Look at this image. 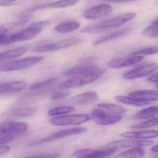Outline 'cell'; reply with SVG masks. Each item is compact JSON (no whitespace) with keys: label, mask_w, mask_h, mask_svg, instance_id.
<instances>
[{"label":"cell","mask_w":158,"mask_h":158,"mask_svg":"<svg viewBox=\"0 0 158 158\" xmlns=\"http://www.w3.org/2000/svg\"><path fill=\"white\" fill-rule=\"evenodd\" d=\"M42 30L31 24L28 27L16 33L8 35L9 44L17 42L25 41L31 40L39 35Z\"/></svg>","instance_id":"obj_8"},{"label":"cell","mask_w":158,"mask_h":158,"mask_svg":"<svg viewBox=\"0 0 158 158\" xmlns=\"http://www.w3.org/2000/svg\"><path fill=\"white\" fill-rule=\"evenodd\" d=\"M80 26V23L78 21L69 20L62 22L56 25L55 28V30L60 33H69L78 29Z\"/></svg>","instance_id":"obj_24"},{"label":"cell","mask_w":158,"mask_h":158,"mask_svg":"<svg viewBox=\"0 0 158 158\" xmlns=\"http://www.w3.org/2000/svg\"><path fill=\"white\" fill-rule=\"evenodd\" d=\"M117 150L112 148H104L102 150L85 148L75 151L73 155L79 158H106L112 156Z\"/></svg>","instance_id":"obj_12"},{"label":"cell","mask_w":158,"mask_h":158,"mask_svg":"<svg viewBox=\"0 0 158 158\" xmlns=\"http://www.w3.org/2000/svg\"><path fill=\"white\" fill-rule=\"evenodd\" d=\"M144 57L138 55H131L129 57L115 58L110 60L108 66L112 68H121L135 65L142 61Z\"/></svg>","instance_id":"obj_15"},{"label":"cell","mask_w":158,"mask_h":158,"mask_svg":"<svg viewBox=\"0 0 158 158\" xmlns=\"http://www.w3.org/2000/svg\"><path fill=\"white\" fill-rule=\"evenodd\" d=\"M86 131H87V129L84 128H75L63 130L52 134L42 139L33 141L30 143V146H35L39 145L44 143L52 142V141L62 139V138H65L71 135L81 134L86 132Z\"/></svg>","instance_id":"obj_5"},{"label":"cell","mask_w":158,"mask_h":158,"mask_svg":"<svg viewBox=\"0 0 158 158\" xmlns=\"http://www.w3.org/2000/svg\"><path fill=\"white\" fill-rule=\"evenodd\" d=\"M90 117L96 123L104 126L115 124L122 119V117L120 115H111L100 109H93Z\"/></svg>","instance_id":"obj_7"},{"label":"cell","mask_w":158,"mask_h":158,"mask_svg":"<svg viewBox=\"0 0 158 158\" xmlns=\"http://www.w3.org/2000/svg\"><path fill=\"white\" fill-rule=\"evenodd\" d=\"M56 79H57L56 78H52L45 80L43 81L34 83L30 87L29 89L30 90H35L47 87L54 83L56 81Z\"/></svg>","instance_id":"obj_31"},{"label":"cell","mask_w":158,"mask_h":158,"mask_svg":"<svg viewBox=\"0 0 158 158\" xmlns=\"http://www.w3.org/2000/svg\"><path fill=\"white\" fill-rule=\"evenodd\" d=\"M0 95H1V93H0Z\"/></svg>","instance_id":"obj_44"},{"label":"cell","mask_w":158,"mask_h":158,"mask_svg":"<svg viewBox=\"0 0 158 158\" xmlns=\"http://www.w3.org/2000/svg\"><path fill=\"white\" fill-rule=\"evenodd\" d=\"M136 16L134 12H129L117 16L110 19L103 20L96 24L87 26L82 29L83 33H99L117 28L131 20Z\"/></svg>","instance_id":"obj_1"},{"label":"cell","mask_w":158,"mask_h":158,"mask_svg":"<svg viewBox=\"0 0 158 158\" xmlns=\"http://www.w3.org/2000/svg\"><path fill=\"white\" fill-rule=\"evenodd\" d=\"M8 31V29L5 26H0V35L5 34Z\"/></svg>","instance_id":"obj_40"},{"label":"cell","mask_w":158,"mask_h":158,"mask_svg":"<svg viewBox=\"0 0 158 158\" xmlns=\"http://www.w3.org/2000/svg\"><path fill=\"white\" fill-rule=\"evenodd\" d=\"M158 69L156 64H149L143 65L134 69L130 70L123 75V77L127 79H135L143 78L152 74Z\"/></svg>","instance_id":"obj_14"},{"label":"cell","mask_w":158,"mask_h":158,"mask_svg":"<svg viewBox=\"0 0 158 158\" xmlns=\"http://www.w3.org/2000/svg\"><path fill=\"white\" fill-rule=\"evenodd\" d=\"M112 11L111 6L106 3L100 4L85 10L83 17L86 19H98L110 15Z\"/></svg>","instance_id":"obj_13"},{"label":"cell","mask_w":158,"mask_h":158,"mask_svg":"<svg viewBox=\"0 0 158 158\" xmlns=\"http://www.w3.org/2000/svg\"><path fill=\"white\" fill-rule=\"evenodd\" d=\"M75 110V109L72 107L62 106L52 109L48 111V115L50 117H55L63 114L71 113Z\"/></svg>","instance_id":"obj_30"},{"label":"cell","mask_w":158,"mask_h":158,"mask_svg":"<svg viewBox=\"0 0 158 158\" xmlns=\"http://www.w3.org/2000/svg\"><path fill=\"white\" fill-rule=\"evenodd\" d=\"M156 87L157 88V89H158V83L156 84Z\"/></svg>","instance_id":"obj_43"},{"label":"cell","mask_w":158,"mask_h":158,"mask_svg":"<svg viewBox=\"0 0 158 158\" xmlns=\"http://www.w3.org/2000/svg\"><path fill=\"white\" fill-rule=\"evenodd\" d=\"M11 148V147L8 146H0V156L6 154L10 151Z\"/></svg>","instance_id":"obj_37"},{"label":"cell","mask_w":158,"mask_h":158,"mask_svg":"<svg viewBox=\"0 0 158 158\" xmlns=\"http://www.w3.org/2000/svg\"><path fill=\"white\" fill-rule=\"evenodd\" d=\"M70 94V93L68 92H59L55 93L52 96V100H57V99H63L67 97Z\"/></svg>","instance_id":"obj_35"},{"label":"cell","mask_w":158,"mask_h":158,"mask_svg":"<svg viewBox=\"0 0 158 158\" xmlns=\"http://www.w3.org/2000/svg\"><path fill=\"white\" fill-rule=\"evenodd\" d=\"M158 48L157 47H148L141 50H138L131 53V55H150L158 53Z\"/></svg>","instance_id":"obj_33"},{"label":"cell","mask_w":158,"mask_h":158,"mask_svg":"<svg viewBox=\"0 0 158 158\" xmlns=\"http://www.w3.org/2000/svg\"><path fill=\"white\" fill-rule=\"evenodd\" d=\"M104 73L103 70L97 69L91 72L81 74V75L63 82L59 84L58 87L61 90H67L81 87L96 80Z\"/></svg>","instance_id":"obj_2"},{"label":"cell","mask_w":158,"mask_h":158,"mask_svg":"<svg viewBox=\"0 0 158 158\" xmlns=\"http://www.w3.org/2000/svg\"><path fill=\"white\" fill-rule=\"evenodd\" d=\"M131 139H124L114 141L105 146L104 148H112L118 150L122 148L137 147H146L151 145L153 142L150 140H138V139L130 138Z\"/></svg>","instance_id":"obj_9"},{"label":"cell","mask_w":158,"mask_h":158,"mask_svg":"<svg viewBox=\"0 0 158 158\" xmlns=\"http://www.w3.org/2000/svg\"><path fill=\"white\" fill-rule=\"evenodd\" d=\"M129 96L135 99L146 102L158 101V92L153 90H141L129 93Z\"/></svg>","instance_id":"obj_18"},{"label":"cell","mask_w":158,"mask_h":158,"mask_svg":"<svg viewBox=\"0 0 158 158\" xmlns=\"http://www.w3.org/2000/svg\"><path fill=\"white\" fill-rule=\"evenodd\" d=\"M44 59V57H31L10 61L3 65L0 68V70L2 71H11L26 69L40 63Z\"/></svg>","instance_id":"obj_3"},{"label":"cell","mask_w":158,"mask_h":158,"mask_svg":"<svg viewBox=\"0 0 158 158\" xmlns=\"http://www.w3.org/2000/svg\"><path fill=\"white\" fill-rule=\"evenodd\" d=\"M27 0H0V6L7 7L23 3Z\"/></svg>","instance_id":"obj_34"},{"label":"cell","mask_w":158,"mask_h":158,"mask_svg":"<svg viewBox=\"0 0 158 158\" xmlns=\"http://www.w3.org/2000/svg\"><path fill=\"white\" fill-rule=\"evenodd\" d=\"M151 151L155 153H157L158 152V144L152 147L151 149Z\"/></svg>","instance_id":"obj_42"},{"label":"cell","mask_w":158,"mask_h":158,"mask_svg":"<svg viewBox=\"0 0 158 158\" xmlns=\"http://www.w3.org/2000/svg\"><path fill=\"white\" fill-rule=\"evenodd\" d=\"M91 119L86 114H76L56 117L50 119V123L55 126H71L82 124Z\"/></svg>","instance_id":"obj_4"},{"label":"cell","mask_w":158,"mask_h":158,"mask_svg":"<svg viewBox=\"0 0 158 158\" xmlns=\"http://www.w3.org/2000/svg\"><path fill=\"white\" fill-rule=\"evenodd\" d=\"M81 41V39L80 38H69V39L60 41L57 42L37 46L32 49V52H36V53H43V52L56 51V50L73 46L77 44Z\"/></svg>","instance_id":"obj_10"},{"label":"cell","mask_w":158,"mask_h":158,"mask_svg":"<svg viewBox=\"0 0 158 158\" xmlns=\"http://www.w3.org/2000/svg\"><path fill=\"white\" fill-rule=\"evenodd\" d=\"M130 30H131L130 28H127L105 34L102 37H100L99 39H97L96 41H95L93 45H98L103 43L105 42L121 37V36H122L123 35L126 34Z\"/></svg>","instance_id":"obj_23"},{"label":"cell","mask_w":158,"mask_h":158,"mask_svg":"<svg viewBox=\"0 0 158 158\" xmlns=\"http://www.w3.org/2000/svg\"><path fill=\"white\" fill-rule=\"evenodd\" d=\"M98 95L94 91H89L74 96L71 99V102L77 105H87L98 100Z\"/></svg>","instance_id":"obj_19"},{"label":"cell","mask_w":158,"mask_h":158,"mask_svg":"<svg viewBox=\"0 0 158 158\" xmlns=\"http://www.w3.org/2000/svg\"><path fill=\"white\" fill-rule=\"evenodd\" d=\"M36 110L37 109L35 108L31 107L10 109L0 114V123L29 117L34 114Z\"/></svg>","instance_id":"obj_6"},{"label":"cell","mask_w":158,"mask_h":158,"mask_svg":"<svg viewBox=\"0 0 158 158\" xmlns=\"http://www.w3.org/2000/svg\"><path fill=\"white\" fill-rule=\"evenodd\" d=\"M31 157H48L55 158L57 157L58 155L57 154H44V155H40L38 156H32Z\"/></svg>","instance_id":"obj_38"},{"label":"cell","mask_w":158,"mask_h":158,"mask_svg":"<svg viewBox=\"0 0 158 158\" xmlns=\"http://www.w3.org/2000/svg\"><path fill=\"white\" fill-rule=\"evenodd\" d=\"M14 139V135H3L0 136V146L7 143Z\"/></svg>","instance_id":"obj_36"},{"label":"cell","mask_w":158,"mask_h":158,"mask_svg":"<svg viewBox=\"0 0 158 158\" xmlns=\"http://www.w3.org/2000/svg\"><path fill=\"white\" fill-rule=\"evenodd\" d=\"M115 99L118 102H120L123 104L136 106H143L151 104V102L141 101L130 96H115Z\"/></svg>","instance_id":"obj_25"},{"label":"cell","mask_w":158,"mask_h":158,"mask_svg":"<svg viewBox=\"0 0 158 158\" xmlns=\"http://www.w3.org/2000/svg\"><path fill=\"white\" fill-rule=\"evenodd\" d=\"M147 80L153 82H158V73L152 74L148 78Z\"/></svg>","instance_id":"obj_39"},{"label":"cell","mask_w":158,"mask_h":158,"mask_svg":"<svg viewBox=\"0 0 158 158\" xmlns=\"http://www.w3.org/2000/svg\"><path fill=\"white\" fill-rule=\"evenodd\" d=\"M29 50L27 46L11 49L0 53V64L7 60L16 58L26 53Z\"/></svg>","instance_id":"obj_22"},{"label":"cell","mask_w":158,"mask_h":158,"mask_svg":"<svg viewBox=\"0 0 158 158\" xmlns=\"http://www.w3.org/2000/svg\"><path fill=\"white\" fill-rule=\"evenodd\" d=\"M158 113V107L153 106L138 111L135 115L136 119H146L155 116Z\"/></svg>","instance_id":"obj_28"},{"label":"cell","mask_w":158,"mask_h":158,"mask_svg":"<svg viewBox=\"0 0 158 158\" xmlns=\"http://www.w3.org/2000/svg\"><path fill=\"white\" fill-rule=\"evenodd\" d=\"M97 69L95 65L92 64L84 63L82 65L73 67L64 72V76H71L81 75L87 72H91Z\"/></svg>","instance_id":"obj_20"},{"label":"cell","mask_w":158,"mask_h":158,"mask_svg":"<svg viewBox=\"0 0 158 158\" xmlns=\"http://www.w3.org/2000/svg\"><path fill=\"white\" fill-rule=\"evenodd\" d=\"M98 106L103 109H106L115 115H119L126 113V109L122 106L109 103H100Z\"/></svg>","instance_id":"obj_27"},{"label":"cell","mask_w":158,"mask_h":158,"mask_svg":"<svg viewBox=\"0 0 158 158\" xmlns=\"http://www.w3.org/2000/svg\"><path fill=\"white\" fill-rule=\"evenodd\" d=\"M108 2H130L134 0H104Z\"/></svg>","instance_id":"obj_41"},{"label":"cell","mask_w":158,"mask_h":158,"mask_svg":"<svg viewBox=\"0 0 158 158\" xmlns=\"http://www.w3.org/2000/svg\"><path fill=\"white\" fill-rule=\"evenodd\" d=\"M80 2V0H59L50 3L42 4L35 6L26 10L24 13H28L40 9L45 8H65L73 6Z\"/></svg>","instance_id":"obj_16"},{"label":"cell","mask_w":158,"mask_h":158,"mask_svg":"<svg viewBox=\"0 0 158 158\" xmlns=\"http://www.w3.org/2000/svg\"><path fill=\"white\" fill-rule=\"evenodd\" d=\"M28 83L21 81H13L0 84V93L2 94L20 92L27 88Z\"/></svg>","instance_id":"obj_17"},{"label":"cell","mask_w":158,"mask_h":158,"mask_svg":"<svg viewBox=\"0 0 158 158\" xmlns=\"http://www.w3.org/2000/svg\"><path fill=\"white\" fill-rule=\"evenodd\" d=\"M145 151L143 147H137L123 152L119 154L117 157L142 158L145 155Z\"/></svg>","instance_id":"obj_26"},{"label":"cell","mask_w":158,"mask_h":158,"mask_svg":"<svg viewBox=\"0 0 158 158\" xmlns=\"http://www.w3.org/2000/svg\"><path fill=\"white\" fill-rule=\"evenodd\" d=\"M27 123L21 122H6L0 123V136L6 135H16L27 130Z\"/></svg>","instance_id":"obj_11"},{"label":"cell","mask_w":158,"mask_h":158,"mask_svg":"<svg viewBox=\"0 0 158 158\" xmlns=\"http://www.w3.org/2000/svg\"><path fill=\"white\" fill-rule=\"evenodd\" d=\"M158 125V116L145 122L131 127L132 129H143L155 127Z\"/></svg>","instance_id":"obj_32"},{"label":"cell","mask_w":158,"mask_h":158,"mask_svg":"<svg viewBox=\"0 0 158 158\" xmlns=\"http://www.w3.org/2000/svg\"><path fill=\"white\" fill-rule=\"evenodd\" d=\"M144 36L149 38L158 37V19L152 22V24L146 28L143 32Z\"/></svg>","instance_id":"obj_29"},{"label":"cell","mask_w":158,"mask_h":158,"mask_svg":"<svg viewBox=\"0 0 158 158\" xmlns=\"http://www.w3.org/2000/svg\"><path fill=\"white\" fill-rule=\"evenodd\" d=\"M122 137L138 139H148L158 137V130H146L143 131L126 132L121 134Z\"/></svg>","instance_id":"obj_21"}]
</instances>
